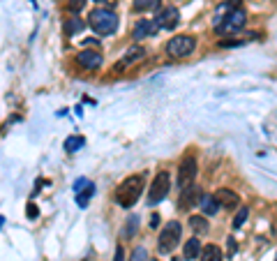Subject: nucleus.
<instances>
[{
    "instance_id": "f257e3e1",
    "label": "nucleus",
    "mask_w": 277,
    "mask_h": 261,
    "mask_svg": "<svg viewBox=\"0 0 277 261\" xmlns=\"http://www.w3.org/2000/svg\"><path fill=\"white\" fill-rule=\"evenodd\" d=\"M141 192H143V176H127L116 190V203L120 208H132L138 201Z\"/></svg>"
},
{
    "instance_id": "f03ea898",
    "label": "nucleus",
    "mask_w": 277,
    "mask_h": 261,
    "mask_svg": "<svg viewBox=\"0 0 277 261\" xmlns=\"http://www.w3.org/2000/svg\"><path fill=\"white\" fill-rule=\"evenodd\" d=\"M88 23H90V28L95 30L97 35H113L116 33V28H118V17H116V12H111V9L106 7H97L90 12V17H88Z\"/></svg>"
},
{
    "instance_id": "7ed1b4c3",
    "label": "nucleus",
    "mask_w": 277,
    "mask_h": 261,
    "mask_svg": "<svg viewBox=\"0 0 277 261\" xmlns=\"http://www.w3.org/2000/svg\"><path fill=\"white\" fill-rule=\"evenodd\" d=\"M180 234H182V226L180 222H169V224L162 229V234L157 238V252L159 254H171L176 250V245L180 241Z\"/></svg>"
},
{
    "instance_id": "20e7f679",
    "label": "nucleus",
    "mask_w": 277,
    "mask_h": 261,
    "mask_svg": "<svg viewBox=\"0 0 277 261\" xmlns=\"http://www.w3.org/2000/svg\"><path fill=\"white\" fill-rule=\"evenodd\" d=\"M169 190H171V176H169V171H159L153 178V185L148 192V206H157L159 201H164Z\"/></svg>"
},
{
    "instance_id": "39448f33",
    "label": "nucleus",
    "mask_w": 277,
    "mask_h": 261,
    "mask_svg": "<svg viewBox=\"0 0 277 261\" xmlns=\"http://www.w3.org/2000/svg\"><path fill=\"white\" fill-rule=\"evenodd\" d=\"M197 46V40L190 35H176L166 42V56L171 58H187Z\"/></svg>"
},
{
    "instance_id": "423d86ee",
    "label": "nucleus",
    "mask_w": 277,
    "mask_h": 261,
    "mask_svg": "<svg viewBox=\"0 0 277 261\" xmlns=\"http://www.w3.org/2000/svg\"><path fill=\"white\" fill-rule=\"evenodd\" d=\"M197 157L194 155H185L180 160V164H178V178H176V185H178V190H185V187H190L194 185V178H197Z\"/></svg>"
},
{
    "instance_id": "0eeeda50",
    "label": "nucleus",
    "mask_w": 277,
    "mask_h": 261,
    "mask_svg": "<svg viewBox=\"0 0 277 261\" xmlns=\"http://www.w3.org/2000/svg\"><path fill=\"white\" fill-rule=\"evenodd\" d=\"M245 21H247V12H245V7H240V5H236L229 14L224 17V21L219 23V28H215L217 33H238V30H242L245 28Z\"/></svg>"
},
{
    "instance_id": "6e6552de",
    "label": "nucleus",
    "mask_w": 277,
    "mask_h": 261,
    "mask_svg": "<svg viewBox=\"0 0 277 261\" xmlns=\"http://www.w3.org/2000/svg\"><path fill=\"white\" fill-rule=\"evenodd\" d=\"M77 62L83 67V70H99L104 62V56L99 51H90V49H83V51L77 56Z\"/></svg>"
},
{
    "instance_id": "1a4fd4ad",
    "label": "nucleus",
    "mask_w": 277,
    "mask_h": 261,
    "mask_svg": "<svg viewBox=\"0 0 277 261\" xmlns=\"http://www.w3.org/2000/svg\"><path fill=\"white\" fill-rule=\"evenodd\" d=\"M157 30H162V28H159V23H157V21H150V19H141V21H138L137 26H134V30H132V37H134V40H146V37H153L157 33Z\"/></svg>"
},
{
    "instance_id": "9d476101",
    "label": "nucleus",
    "mask_w": 277,
    "mask_h": 261,
    "mask_svg": "<svg viewBox=\"0 0 277 261\" xmlns=\"http://www.w3.org/2000/svg\"><path fill=\"white\" fill-rule=\"evenodd\" d=\"M159 28H164V30H173V28L178 26V21H180V12L176 7H164L155 19Z\"/></svg>"
},
{
    "instance_id": "9b49d317",
    "label": "nucleus",
    "mask_w": 277,
    "mask_h": 261,
    "mask_svg": "<svg viewBox=\"0 0 277 261\" xmlns=\"http://www.w3.org/2000/svg\"><path fill=\"white\" fill-rule=\"evenodd\" d=\"M199 199H201V192L197 185H190V187H185L180 190V199H178V208L180 210H190L194 203L199 206Z\"/></svg>"
},
{
    "instance_id": "f8f14e48",
    "label": "nucleus",
    "mask_w": 277,
    "mask_h": 261,
    "mask_svg": "<svg viewBox=\"0 0 277 261\" xmlns=\"http://www.w3.org/2000/svg\"><path fill=\"white\" fill-rule=\"evenodd\" d=\"M217 201H219V206H224V208H240V197L236 194V192L226 190V187H219V190L215 192Z\"/></svg>"
},
{
    "instance_id": "ddd939ff",
    "label": "nucleus",
    "mask_w": 277,
    "mask_h": 261,
    "mask_svg": "<svg viewBox=\"0 0 277 261\" xmlns=\"http://www.w3.org/2000/svg\"><path fill=\"white\" fill-rule=\"evenodd\" d=\"M201 252H203V247H201V241H199V236H192L190 241L185 243V247H182V259L185 261H194V259H199Z\"/></svg>"
},
{
    "instance_id": "4468645a",
    "label": "nucleus",
    "mask_w": 277,
    "mask_h": 261,
    "mask_svg": "<svg viewBox=\"0 0 277 261\" xmlns=\"http://www.w3.org/2000/svg\"><path fill=\"white\" fill-rule=\"evenodd\" d=\"M199 208L203 210V215H208V218H210V215H215V213L222 208V206H219V201H217L215 194H201Z\"/></svg>"
},
{
    "instance_id": "2eb2a0df",
    "label": "nucleus",
    "mask_w": 277,
    "mask_h": 261,
    "mask_svg": "<svg viewBox=\"0 0 277 261\" xmlns=\"http://www.w3.org/2000/svg\"><path fill=\"white\" fill-rule=\"evenodd\" d=\"M143 56H146V49H143V46H138V44L137 46H132L130 51L125 53V58L116 65V70H122V67H127V65H132V62H138Z\"/></svg>"
},
{
    "instance_id": "dca6fc26",
    "label": "nucleus",
    "mask_w": 277,
    "mask_h": 261,
    "mask_svg": "<svg viewBox=\"0 0 277 261\" xmlns=\"http://www.w3.org/2000/svg\"><path fill=\"white\" fill-rule=\"evenodd\" d=\"M187 224H190V229H192V234H194V236L208 234V220H206V215H192V218L187 220Z\"/></svg>"
},
{
    "instance_id": "f3484780",
    "label": "nucleus",
    "mask_w": 277,
    "mask_h": 261,
    "mask_svg": "<svg viewBox=\"0 0 277 261\" xmlns=\"http://www.w3.org/2000/svg\"><path fill=\"white\" fill-rule=\"evenodd\" d=\"M236 5H238V2H231V0H229V2H222V5H217V7H215V17H213V26L219 28V23L224 21V17L236 7Z\"/></svg>"
},
{
    "instance_id": "a211bd4d",
    "label": "nucleus",
    "mask_w": 277,
    "mask_h": 261,
    "mask_svg": "<svg viewBox=\"0 0 277 261\" xmlns=\"http://www.w3.org/2000/svg\"><path fill=\"white\" fill-rule=\"evenodd\" d=\"M81 30H83V19H79V17L65 19V35L67 37H74L77 33H81Z\"/></svg>"
},
{
    "instance_id": "6ab92c4d",
    "label": "nucleus",
    "mask_w": 277,
    "mask_h": 261,
    "mask_svg": "<svg viewBox=\"0 0 277 261\" xmlns=\"http://www.w3.org/2000/svg\"><path fill=\"white\" fill-rule=\"evenodd\" d=\"M222 259H224V257H222V250H219L217 245H206L199 257V261H222Z\"/></svg>"
},
{
    "instance_id": "aec40b11",
    "label": "nucleus",
    "mask_w": 277,
    "mask_h": 261,
    "mask_svg": "<svg viewBox=\"0 0 277 261\" xmlns=\"http://www.w3.org/2000/svg\"><path fill=\"white\" fill-rule=\"evenodd\" d=\"M83 146H86V139H83V137H77V134H74V137H67V139H65V150H67V153H77V150H81Z\"/></svg>"
},
{
    "instance_id": "412c9836",
    "label": "nucleus",
    "mask_w": 277,
    "mask_h": 261,
    "mask_svg": "<svg viewBox=\"0 0 277 261\" xmlns=\"http://www.w3.org/2000/svg\"><path fill=\"white\" fill-rule=\"evenodd\" d=\"M162 0H134V9L137 12H148V9H157Z\"/></svg>"
},
{
    "instance_id": "4be33fe9",
    "label": "nucleus",
    "mask_w": 277,
    "mask_h": 261,
    "mask_svg": "<svg viewBox=\"0 0 277 261\" xmlns=\"http://www.w3.org/2000/svg\"><path fill=\"white\" fill-rule=\"evenodd\" d=\"M137 229H138V218H137V215H130V220H127V226H125V231H122V236H125V238H134Z\"/></svg>"
},
{
    "instance_id": "5701e85b",
    "label": "nucleus",
    "mask_w": 277,
    "mask_h": 261,
    "mask_svg": "<svg viewBox=\"0 0 277 261\" xmlns=\"http://www.w3.org/2000/svg\"><path fill=\"white\" fill-rule=\"evenodd\" d=\"M93 194H95V187H93V185H88L86 192H79L77 203L81 206V208H86V206H88V201H90V197H93Z\"/></svg>"
},
{
    "instance_id": "b1692460",
    "label": "nucleus",
    "mask_w": 277,
    "mask_h": 261,
    "mask_svg": "<svg viewBox=\"0 0 277 261\" xmlns=\"http://www.w3.org/2000/svg\"><path fill=\"white\" fill-rule=\"evenodd\" d=\"M247 215H250V208H247V206H240L238 213H236V218H234V229H240V226L245 224Z\"/></svg>"
},
{
    "instance_id": "393cba45",
    "label": "nucleus",
    "mask_w": 277,
    "mask_h": 261,
    "mask_svg": "<svg viewBox=\"0 0 277 261\" xmlns=\"http://www.w3.org/2000/svg\"><path fill=\"white\" fill-rule=\"evenodd\" d=\"M130 261H148L146 247H141V245H138V247H134V250H132V259Z\"/></svg>"
},
{
    "instance_id": "a878e982",
    "label": "nucleus",
    "mask_w": 277,
    "mask_h": 261,
    "mask_svg": "<svg viewBox=\"0 0 277 261\" xmlns=\"http://www.w3.org/2000/svg\"><path fill=\"white\" fill-rule=\"evenodd\" d=\"M83 5H86V0H67V12L79 14V12L83 9Z\"/></svg>"
},
{
    "instance_id": "bb28decb",
    "label": "nucleus",
    "mask_w": 277,
    "mask_h": 261,
    "mask_svg": "<svg viewBox=\"0 0 277 261\" xmlns=\"http://www.w3.org/2000/svg\"><path fill=\"white\" fill-rule=\"evenodd\" d=\"M26 213H28V218H40V210H37V206L35 203H28V208H26Z\"/></svg>"
},
{
    "instance_id": "cd10ccee",
    "label": "nucleus",
    "mask_w": 277,
    "mask_h": 261,
    "mask_svg": "<svg viewBox=\"0 0 277 261\" xmlns=\"http://www.w3.org/2000/svg\"><path fill=\"white\" fill-rule=\"evenodd\" d=\"M88 185H90V181H86V178H79L77 183H74V190H77V192H81V190H83V187H88Z\"/></svg>"
},
{
    "instance_id": "c85d7f7f",
    "label": "nucleus",
    "mask_w": 277,
    "mask_h": 261,
    "mask_svg": "<svg viewBox=\"0 0 277 261\" xmlns=\"http://www.w3.org/2000/svg\"><path fill=\"white\" fill-rule=\"evenodd\" d=\"M113 261H125V250H122V245L116 247V257H113Z\"/></svg>"
},
{
    "instance_id": "c756f323",
    "label": "nucleus",
    "mask_w": 277,
    "mask_h": 261,
    "mask_svg": "<svg viewBox=\"0 0 277 261\" xmlns=\"http://www.w3.org/2000/svg\"><path fill=\"white\" fill-rule=\"evenodd\" d=\"M226 250H229V254L236 252V241H234V238H229V243H226Z\"/></svg>"
},
{
    "instance_id": "7c9ffc66",
    "label": "nucleus",
    "mask_w": 277,
    "mask_h": 261,
    "mask_svg": "<svg viewBox=\"0 0 277 261\" xmlns=\"http://www.w3.org/2000/svg\"><path fill=\"white\" fill-rule=\"evenodd\" d=\"M157 224H159V215H153V218H150V226L157 229Z\"/></svg>"
},
{
    "instance_id": "2f4dec72",
    "label": "nucleus",
    "mask_w": 277,
    "mask_h": 261,
    "mask_svg": "<svg viewBox=\"0 0 277 261\" xmlns=\"http://www.w3.org/2000/svg\"><path fill=\"white\" fill-rule=\"evenodd\" d=\"M171 261H182V259H178V257H173V259Z\"/></svg>"
},
{
    "instance_id": "473e14b6",
    "label": "nucleus",
    "mask_w": 277,
    "mask_h": 261,
    "mask_svg": "<svg viewBox=\"0 0 277 261\" xmlns=\"http://www.w3.org/2000/svg\"><path fill=\"white\" fill-rule=\"evenodd\" d=\"M95 2H104V0H95Z\"/></svg>"
},
{
    "instance_id": "72a5a7b5",
    "label": "nucleus",
    "mask_w": 277,
    "mask_h": 261,
    "mask_svg": "<svg viewBox=\"0 0 277 261\" xmlns=\"http://www.w3.org/2000/svg\"><path fill=\"white\" fill-rule=\"evenodd\" d=\"M155 261H157V259H155Z\"/></svg>"
}]
</instances>
